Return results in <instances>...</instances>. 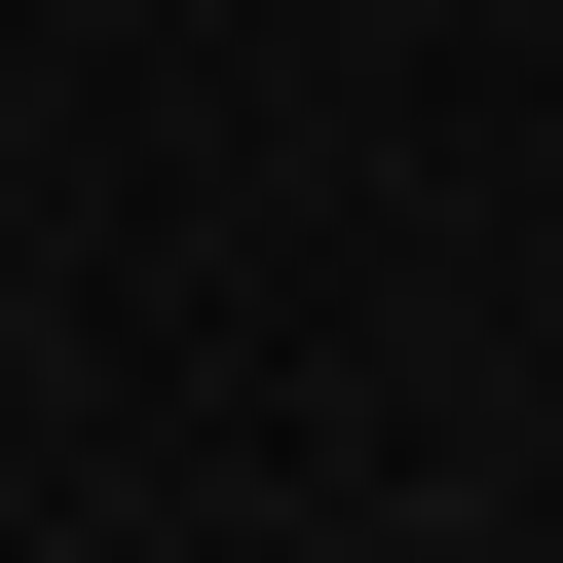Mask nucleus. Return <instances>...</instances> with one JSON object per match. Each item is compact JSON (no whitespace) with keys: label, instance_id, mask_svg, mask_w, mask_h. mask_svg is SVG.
I'll list each match as a JSON object with an SVG mask.
<instances>
[]
</instances>
